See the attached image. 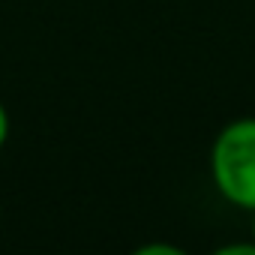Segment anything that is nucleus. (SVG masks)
Wrapping results in <instances>:
<instances>
[{"label": "nucleus", "instance_id": "nucleus-1", "mask_svg": "<svg viewBox=\"0 0 255 255\" xmlns=\"http://www.w3.org/2000/svg\"><path fill=\"white\" fill-rule=\"evenodd\" d=\"M210 180L228 204L255 210V117H237L219 129L210 147Z\"/></svg>", "mask_w": 255, "mask_h": 255}, {"label": "nucleus", "instance_id": "nucleus-2", "mask_svg": "<svg viewBox=\"0 0 255 255\" xmlns=\"http://www.w3.org/2000/svg\"><path fill=\"white\" fill-rule=\"evenodd\" d=\"M156 252H162V255H180V249H177V246H165V243H159V246L147 243V246H141V249H138V255H156Z\"/></svg>", "mask_w": 255, "mask_h": 255}, {"label": "nucleus", "instance_id": "nucleus-3", "mask_svg": "<svg viewBox=\"0 0 255 255\" xmlns=\"http://www.w3.org/2000/svg\"><path fill=\"white\" fill-rule=\"evenodd\" d=\"M6 138H9V111H6L3 102H0V150H3Z\"/></svg>", "mask_w": 255, "mask_h": 255}, {"label": "nucleus", "instance_id": "nucleus-4", "mask_svg": "<svg viewBox=\"0 0 255 255\" xmlns=\"http://www.w3.org/2000/svg\"><path fill=\"white\" fill-rule=\"evenodd\" d=\"M252 240H255V210H252Z\"/></svg>", "mask_w": 255, "mask_h": 255}]
</instances>
